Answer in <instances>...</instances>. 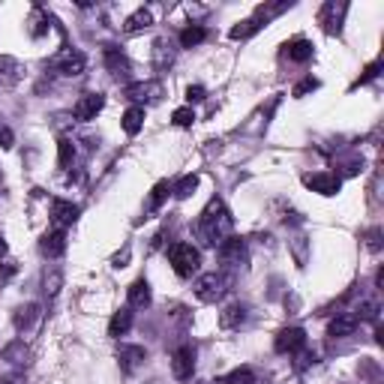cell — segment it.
<instances>
[{
  "label": "cell",
  "instance_id": "1",
  "mask_svg": "<svg viewBox=\"0 0 384 384\" xmlns=\"http://www.w3.org/2000/svg\"><path fill=\"white\" fill-rule=\"evenodd\" d=\"M231 229H234V219L229 207L222 205L219 198H210L207 207L201 210L198 217V237L205 246H219L225 237H231Z\"/></svg>",
  "mask_w": 384,
  "mask_h": 384
},
{
  "label": "cell",
  "instance_id": "2",
  "mask_svg": "<svg viewBox=\"0 0 384 384\" xmlns=\"http://www.w3.org/2000/svg\"><path fill=\"white\" fill-rule=\"evenodd\" d=\"M168 262H172L174 274L180 279H189L198 270V264H201V252L192 243H174L172 250H168Z\"/></svg>",
  "mask_w": 384,
  "mask_h": 384
},
{
  "label": "cell",
  "instance_id": "3",
  "mask_svg": "<svg viewBox=\"0 0 384 384\" xmlns=\"http://www.w3.org/2000/svg\"><path fill=\"white\" fill-rule=\"evenodd\" d=\"M229 286H231V279L225 276V274H201L198 279H196V297L201 300V303H217L225 291H229Z\"/></svg>",
  "mask_w": 384,
  "mask_h": 384
},
{
  "label": "cell",
  "instance_id": "4",
  "mask_svg": "<svg viewBox=\"0 0 384 384\" xmlns=\"http://www.w3.org/2000/svg\"><path fill=\"white\" fill-rule=\"evenodd\" d=\"M51 66V72H58L63 78H75V75H82L84 72V66H87V58L78 49H60L54 58L49 60Z\"/></svg>",
  "mask_w": 384,
  "mask_h": 384
},
{
  "label": "cell",
  "instance_id": "5",
  "mask_svg": "<svg viewBox=\"0 0 384 384\" xmlns=\"http://www.w3.org/2000/svg\"><path fill=\"white\" fill-rule=\"evenodd\" d=\"M162 94H165V90H162L160 82H135V84H127V90H123V96H127L129 103H135L139 108L160 103Z\"/></svg>",
  "mask_w": 384,
  "mask_h": 384
},
{
  "label": "cell",
  "instance_id": "6",
  "mask_svg": "<svg viewBox=\"0 0 384 384\" xmlns=\"http://www.w3.org/2000/svg\"><path fill=\"white\" fill-rule=\"evenodd\" d=\"M219 250V262L229 264V267H241L246 264V241H241V237H225V241L217 246Z\"/></svg>",
  "mask_w": 384,
  "mask_h": 384
},
{
  "label": "cell",
  "instance_id": "7",
  "mask_svg": "<svg viewBox=\"0 0 384 384\" xmlns=\"http://www.w3.org/2000/svg\"><path fill=\"white\" fill-rule=\"evenodd\" d=\"M303 345H307V331H303V327H286V331H279L276 340H274V348L279 354H295Z\"/></svg>",
  "mask_w": 384,
  "mask_h": 384
},
{
  "label": "cell",
  "instance_id": "8",
  "mask_svg": "<svg viewBox=\"0 0 384 384\" xmlns=\"http://www.w3.org/2000/svg\"><path fill=\"white\" fill-rule=\"evenodd\" d=\"M192 372H196V348L180 345L172 354V376L177 381H186V378H192Z\"/></svg>",
  "mask_w": 384,
  "mask_h": 384
},
{
  "label": "cell",
  "instance_id": "9",
  "mask_svg": "<svg viewBox=\"0 0 384 384\" xmlns=\"http://www.w3.org/2000/svg\"><path fill=\"white\" fill-rule=\"evenodd\" d=\"M103 108H105V96H103V94H84V96H78L72 115H75V120L87 123V120H94Z\"/></svg>",
  "mask_w": 384,
  "mask_h": 384
},
{
  "label": "cell",
  "instance_id": "10",
  "mask_svg": "<svg viewBox=\"0 0 384 384\" xmlns=\"http://www.w3.org/2000/svg\"><path fill=\"white\" fill-rule=\"evenodd\" d=\"M78 205H72V201H63V198H54L51 201V222H54V229H70V225L78 219Z\"/></svg>",
  "mask_w": 384,
  "mask_h": 384
},
{
  "label": "cell",
  "instance_id": "11",
  "mask_svg": "<svg viewBox=\"0 0 384 384\" xmlns=\"http://www.w3.org/2000/svg\"><path fill=\"white\" fill-rule=\"evenodd\" d=\"M303 184H307L312 192H319V196H336L343 186V180L336 174H303Z\"/></svg>",
  "mask_w": 384,
  "mask_h": 384
},
{
  "label": "cell",
  "instance_id": "12",
  "mask_svg": "<svg viewBox=\"0 0 384 384\" xmlns=\"http://www.w3.org/2000/svg\"><path fill=\"white\" fill-rule=\"evenodd\" d=\"M39 250L45 258H60L66 252V231L60 229H51L39 237Z\"/></svg>",
  "mask_w": 384,
  "mask_h": 384
},
{
  "label": "cell",
  "instance_id": "13",
  "mask_svg": "<svg viewBox=\"0 0 384 384\" xmlns=\"http://www.w3.org/2000/svg\"><path fill=\"white\" fill-rule=\"evenodd\" d=\"M343 15H345V4H333V0H327L319 13V21L324 25L327 33H340V25H343Z\"/></svg>",
  "mask_w": 384,
  "mask_h": 384
},
{
  "label": "cell",
  "instance_id": "14",
  "mask_svg": "<svg viewBox=\"0 0 384 384\" xmlns=\"http://www.w3.org/2000/svg\"><path fill=\"white\" fill-rule=\"evenodd\" d=\"M21 75H25V66L15 58L4 54V58H0V87H15L21 82Z\"/></svg>",
  "mask_w": 384,
  "mask_h": 384
},
{
  "label": "cell",
  "instance_id": "15",
  "mask_svg": "<svg viewBox=\"0 0 384 384\" xmlns=\"http://www.w3.org/2000/svg\"><path fill=\"white\" fill-rule=\"evenodd\" d=\"M117 360H120V369L123 372H135V369L144 364V360H148V352H144L141 345H120Z\"/></svg>",
  "mask_w": 384,
  "mask_h": 384
},
{
  "label": "cell",
  "instance_id": "16",
  "mask_svg": "<svg viewBox=\"0 0 384 384\" xmlns=\"http://www.w3.org/2000/svg\"><path fill=\"white\" fill-rule=\"evenodd\" d=\"M357 315L354 312H340L336 319L331 321V327H327V336H333V340H343V336H352L357 331Z\"/></svg>",
  "mask_w": 384,
  "mask_h": 384
},
{
  "label": "cell",
  "instance_id": "17",
  "mask_svg": "<svg viewBox=\"0 0 384 384\" xmlns=\"http://www.w3.org/2000/svg\"><path fill=\"white\" fill-rule=\"evenodd\" d=\"M129 309H148L151 303H153V295H151V286H148V279H135L132 286H129Z\"/></svg>",
  "mask_w": 384,
  "mask_h": 384
},
{
  "label": "cell",
  "instance_id": "18",
  "mask_svg": "<svg viewBox=\"0 0 384 384\" xmlns=\"http://www.w3.org/2000/svg\"><path fill=\"white\" fill-rule=\"evenodd\" d=\"M246 315H250V309L243 307V303H231V307H225L222 315H219V324L225 327V331H237L243 321H246Z\"/></svg>",
  "mask_w": 384,
  "mask_h": 384
},
{
  "label": "cell",
  "instance_id": "19",
  "mask_svg": "<svg viewBox=\"0 0 384 384\" xmlns=\"http://www.w3.org/2000/svg\"><path fill=\"white\" fill-rule=\"evenodd\" d=\"M153 63L156 70H168V66L174 63V42L172 39H156L153 42Z\"/></svg>",
  "mask_w": 384,
  "mask_h": 384
},
{
  "label": "cell",
  "instance_id": "20",
  "mask_svg": "<svg viewBox=\"0 0 384 384\" xmlns=\"http://www.w3.org/2000/svg\"><path fill=\"white\" fill-rule=\"evenodd\" d=\"M129 327H132V309L123 307V309H117L115 315H111V321H108V336L120 340V336L129 333Z\"/></svg>",
  "mask_w": 384,
  "mask_h": 384
},
{
  "label": "cell",
  "instance_id": "21",
  "mask_svg": "<svg viewBox=\"0 0 384 384\" xmlns=\"http://www.w3.org/2000/svg\"><path fill=\"white\" fill-rule=\"evenodd\" d=\"M153 25V13L151 9H135V13L123 21V33H141V30H148Z\"/></svg>",
  "mask_w": 384,
  "mask_h": 384
},
{
  "label": "cell",
  "instance_id": "22",
  "mask_svg": "<svg viewBox=\"0 0 384 384\" xmlns=\"http://www.w3.org/2000/svg\"><path fill=\"white\" fill-rule=\"evenodd\" d=\"M286 54H288V60H295V63H307V60H312V42L303 37L291 39L286 45Z\"/></svg>",
  "mask_w": 384,
  "mask_h": 384
},
{
  "label": "cell",
  "instance_id": "23",
  "mask_svg": "<svg viewBox=\"0 0 384 384\" xmlns=\"http://www.w3.org/2000/svg\"><path fill=\"white\" fill-rule=\"evenodd\" d=\"M39 303H25V307H18L15 309V327H18V331H30V327H33V321H37L39 319Z\"/></svg>",
  "mask_w": 384,
  "mask_h": 384
},
{
  "label": "cell",
  "instance_id": "24",
  "mask_svg": "<svg viewBox=\"0 0 384 384\" xmlns=\"http://www.w3.org/2000/svg\"><path fill=\"white\" fill-rule=\"evenodd\" d=\"M105 66H108V72L111 75H117V78H123V75H129V60L123 58V54L117 51V49H105Z\"/></svg>",
  "mask_w": 384,
  "mask_h": 384
},
{
  "label": "cell",
  "instance_id": "25",
  "mask_svg": "<svg viewBox=\"0 0 384 384\" xmlns=\"http://www.w3.org/2000/svg\"><path fill=\"white\" fill-rule=\"evenodd\" d=\"M141 127H144V108L129 105L127 115H123V132H127V135H139Z\"/></svg>",
  "mask_w": 384,
  "mask_h": 384
},
{
  "label": "cell",
  "instance_id": "26",
  "mask_svg": "<svg viewBox=\"0 0 384 384\" xmlns=\"http://www.w3.org/2000/svg\"><path fill=\"white\" fill-rule=\"evenodd\" d=\"M207 39V30L201 25H189L184 27V33H180V49H196V45H201Z\"/></svg>",
  "mask_w": 384,
  "mask_h": 384
},
{
  "label": "cell",
  "instance_id": "27",
  "mask_svg": "<svg viewBox=\"0 0 384 384\" xmlns=\"http://www.w3.org/2000/svg\"><path fill=\"white\" fill-rule=\"evenodd\" d=\"M27 357H30V352H27L25 340H15L4 348V360H9V364H27Z\"/></svg>",
  "mask_w": 384,
  "mask_h": 384
},
{
  "label": "cell",
  "instance_id": "28",
  "mask_svg": "<svg viewBox=\"0 0 384 384\" xmlns=\"http://www.w3.org/2000/svg\"><path fill=\"white\" fill-rule=\"evenodd\" d=\"M291 4H286V0H282V4H262V6H258L255 9V21H258V25H262V21H264V25H267V21L270 18H276V15H282V13H286V9H288Z\"/></svg>",
  "mask_w": 384,
  "mask_h": 384
},
{
  "label": "cell",
  "instance_id": "29",
  "mask_svg": "<svg viewBox=\"0 0 384 384\" xmlns=\"http://www.w3.org/2000/svg\"><path fill=\"white\" fill-rule=\"evenodd\" d=\"M196 186H198V174H186L172 186V196L174 198H189L192 192H196Z\"/></svg>",
  "mask_w": 384,
  "mask_h": 384
},
{
  "label": "cell",
  "instance_id": "30",
  "mask_svg": "<svg viewBox=\"0 0 384 384\" xmlns=\"http://www.w3.org/2000/svg\"><path fill=\"white\" fill-rule=\"evenodd\" d=\"M27 25H30V37H37V39H39L42 33H49V15H45L42 9L37 6V9H33V13H30Z\"/></svg>",
  "mask_w": 384,
  "mask_h": 384
},
{
  "label": "cell",
  "instance_id": "31",
  "mask_svg": "<svg viewBox=\"0 0 384 384\" xmlns=\"http://www.w3.org/2000/svg\"><path fill=\"white\" fill-rule=\"evenodd\" d=\"M258 30H262V25H258L255 18H246V21H241V25L231 27L229 37H231V39H250V37H255Z\"/></svg>",
  "mask_w": 384,
  "mask_h": 384
},
{
  "label": "cell",
  "instance_id": "32",
  "mask_svg": "<svg viewBox=\"0 0 384 384\" xmlns=\"http://www.w3.org/2000/svg\"><path fill=\"white\" fill-rule=\"evenodd\" d=\"M168 192H172V186H168V180H160L153 189H151V201H148V210H160L162 201L168 198Z\"/></svg>",
  "mask_w": 384,
  "mask_h": 384
},
{
  "label": "cell",
  "instance_id": "33",
  "mask_svg": "<svg viewBox=\"0 0 384 384\" xmlns=\"http://www.w3.org/2000/svg\"><path fill=\"white\" fill-rule=\"evenodd\" d=\"M378 312H381L378 300H364L354 315H357V321H372V324H376V321H378Z\"/></svg>",
  "mask_w": 384,
  "mask_h": 384
},
{
  "label": "cell",
  "instance_id": "34",
  "mask_svg": "<svg viewBox=\"0 0 384 384\" xmlns=\"http://www.w3.org/2000/svg\"><path fill=\"white\" fill-rule=\"evenodd\" d=\"M219 384H255V376H252V369H246V366H241V369H234V372H229Z\"/></svg>",
  "mask_w": 384,
  "mask_h": 384
},
{
  "label": "cell",
  "instance_id": "35",
  "mask_svg": "<svg viewBox=\"0 0 384 384\" xmlns=\"http://www.w3.org/2000/svg\"><path fill=\"white\" fill-rule=\"evenodd\" d=\"M172 120H174V127H192L196 123V111H192V105H184V108H177L174 115H172Z\"/></svg>",
  "mask_w": 384,
  "mask_h": 384
},
{
  "label": "cell",
  "instance_id": "36",
  "mask_svg": "<svg viewBox=\"0 0 384 384\" xmlns=\"http://www.w3.org/2000/svg\"><path fill=\"white\" fill-rule=\"evenodd\" d=\"M60 279H63L60 267H51V276L45 274V295H49V297L58 295V291H60Z\"/></svg>",
  "mask_w": 384,
  "mask_h": 384
},
{
  "label": "cell",
  "instance_id": "37",
  "mask_svg": "<svg viewBox=\"0 0 384 384\" xmlns=\"http://www.w3.org/2000/svg\"><path fill=\"white\" fill-rule=\"evenodd\" d=\"M60 168H70V162L75 160V144L70 141V139H60Z\"/></svg>",
  "mask_w": 384,
  "mask_h": 384
},
{
  "label": "cell",
  "instance_id": "38",
  "mask_svg": "<svg viewBox=\"0 0 384 384\" xmlns=\"http://www.w3.org/2000/svg\"><path fill=\"white\" fill-rule=\"evenodd\" d=\"M312 90H319V78H312V75H307V78H303V82L295 87V90H291V94H295L297 99H303V96H307V94H312Z\"/></svg>",
  "mask_w": 384,
  "mask_h": 384
},
{
  "label": "cell",
  "instance_id": "39",
  "mask_svg": "<svg viewBox=\"0 0 384 384\" xmlns=\"http://www.w3.org/2000/svg\"><path fill=\"white\" fill-rule=\"evenodd\" d=\"M186 99H189V105L192 103H201V99H207V90L201 87V84H189L186 87Z\"/></svg>",
  "mask_w": 384,
  "mask_h": 384
},
{
  "label": "cell",
  "instance_id": "40",
  "mask_svg": "<svg viewBox=\"0 0 384 384\" xmlns=\"http://www.w3.org/2000/svg\"><path fill=\"white\" fill-rule=\"evenodd\" d=\"M378 72H381V63H369L366 70H364V75L357 78V84H369L372 78H378Z\"/></svg>",
  "mask_w": 384,
  "mask_h": 384
},
{
  "label": "cell",
  "instance_id": "41",
  "mask_svg": "<svg viewBox=\"0 0 384 384\" xmlns=\"http://www.w3.org/2000/svg\"><path fill=\"white\" fill-rule=\"evenodd\" d=\"M13 144H15V135H13V129L0 123V148L9 151V148H13Z\"/></svg>",
  "mask_w": 384,
  "mask_h": 384
},
{
  "label": "cell",
  "instance_id": "42",
  "mask_svg": "<svg viewBox=\"0 0 384 384\" xmlns=\"http://www.w3.org/2000/svg\"><path fill=\"white\" fill-rule=\"evenodd\" d=\"M0 384H27L25 372H9V376H0Z\"/></svg>",
  "mask_w": 384,
  "mask_h": 384
},
{
  "label": "cell",
  "instance_id": "43",
  "mask_svg": "<svg viewBox=\"0 0 384 384\" xmlns=\"http://www.w3.org/2000/svg\"><path fill=\"white\" fill-rule=\"evenodd\" d=\"M15 262H4V264H0V279H9V276H13L15 274Z\"/></svg>",
  "mask_w": 384,
  "mask_h": 384
},
{
  "label": "cell",
  "instance_id": "44",
  "mask_svg": "<svg viewBox=\"0 0 384 384\" xmlns=\"http://www.w3.org/2000/svg\"><path fill=\"white\" fill-rule=\"evenodd\" d=\"M369 246H372V250H378V231L369 234Z\"/></svg>",
  "mask_w": 384,
  "mask_h": 384
},
{
  "label": "cell",
  "instance_id": "45",
  "mask_svg": "<svg viewBox=\"0 0 384 384\" xmlns=\"http://www.w3.org/2000/svg\"><path fill=\"white\" fill-rule=\"evenodd\" d=\"M0 255H6V237L0 234Z\"/></svg>",
  "mask_w": 384,
  "mask_h": 384
}]
</instances>
